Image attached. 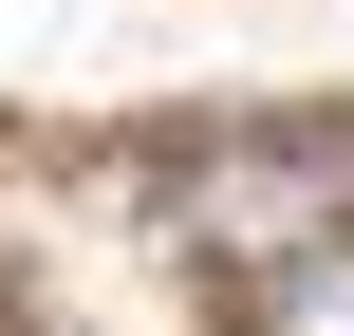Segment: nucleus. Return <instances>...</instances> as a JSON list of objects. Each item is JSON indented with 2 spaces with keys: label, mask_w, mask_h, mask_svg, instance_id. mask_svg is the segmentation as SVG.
I'll use <instances>...</instances> for the list:
<instances>
[{
  "label": "nucleus",
  "mask_w": 354,
  "mask_h": 336,
  "mask_svg": "<svg viewBox=\"0 0 354 336\" xmlns=\"http://www.w3.org/2000/svg\"><path fill=\"white\" fill-rule=\"evenodd\" d=\"M168 224H187V262H243V281L336 262L354 243V131H243V150H205L168 187Z\"/></svg>",
  "instance_id": "1"
}]
</instances>
